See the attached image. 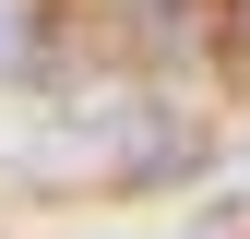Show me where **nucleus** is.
<instances>
[{
    "label": "nucleus",
    "instance_id": "f257e3e1",
    "mask_svg": "<svg viewBox=\"0 0 250 239\" xmlns=\"http://www.w3.org/2000/svg\"><path fill=\"white\" fill-rule=\"evenodd\" d=\"M0 84H24V96L72 84V12H48V0H0Z\"/></svg>",
    "mask_w": 250,
    "mask_h": 239
}]
</instances>
